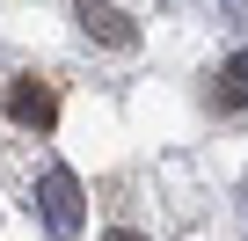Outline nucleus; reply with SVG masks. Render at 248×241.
Returning <instances> with one entry per match:
<instances>
[{
  "label": "nucleus",
  "instance_id": "obj_1",
  "mask_svg": "<svg viewBox=\"0 0 248 241\" xmlns=\"http://www.w3.org/2000/svg\"><path fill=\"white\" fill-rule=\"evenodd\" d=\"M44 226H51V234H80V183H73L66 168L44 176Z\"/></svg>",
  "mask_w": 248,
  "mask_h": 241
},
{
  "label": "nucleus",
  "instance_id": "obj_2",
  "mask_svg": "<svg viewBox=\"0 0 248 241\" xmlns=\"http://www.w3.org/2000/svg\"><path fill=\"white\" fill-rule=\"evenodd\" d=\"M73 15H80V30H88V37H102V44H117V51H132V44H139V30H132V15H117L109 0H80Z\"/></svg>",
  "mask_w": 248,
  "mask_h": 241
},
{
  "label": "nucleus",
  "instance_id": "obj_3",
  "mask_svg": "<svg viewBox=\"0 0 248 241\" xmlns=\"http://www.w3.org/2000/svg\"><path fill=\"white\" fill-rule=\"evenodd\" d=\"M8 117H15V125H30V132H51L59 102H51L44 80H15V88H8Z\"/></svg>",
  "mask_w": 248,
  "mask_h": 241
},
{
  "label": "nucleus",
  "instance_id": "obj_4",
  "mask_svg": "<svg viewBox=\"0 0 248 241\" xmlns=\"http://www.w3.org/2000/svg\"><path fill=\"white\" fill-rule=\"evenodd\" d=\"M219 102H226V110H241V102H248V51H233V59H226V73H219Z\"/></svg>",
  "mask_w": 248,
  "mask_h": 241
},
{
  "label": "nucleus",
  "instance_id": "obj_5",
  "mask_svg": "<svg viewBox=\"0 0 248 241\" xmlns=\"http://www.w3.org/2000/svg\"><path fill=\"white\" fill-rule=\"evenodd\" d=\"M102 241H146V234H124V226H117V234H102Z\"/></svg>",
  "mask_w": 248,
  "mask_h": 241
}]
</instances>
